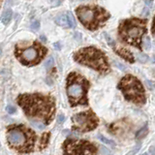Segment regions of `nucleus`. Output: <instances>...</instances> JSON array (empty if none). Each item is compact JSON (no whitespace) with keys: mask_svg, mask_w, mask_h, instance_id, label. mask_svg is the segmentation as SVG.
<instances>
[{"mask_svg":"<svg viewBox=\"0 0 155 155\" xmlns=\"http://www.w3.org/2000/svg\"><path fill=\"white\" fill-rule=\"evenodd\" d=\"M50 136L51 134L50 133H45V134H43V136L41 137V140H40V149H43V148H45L48 143V140H50Z\"/></svg>","mask_w":155,"mask_h":155,"instance_id":"nucleus-14","label":"nucleus"},{"mask_svg":"<svg viewBox=\"0 0 155 155\" xmlns=\"http://www.w3.org/2000/svg\"><path fill=\"white\" fill-rule=\"evenodd\" d=\"M147 132H148L147 126L145 125V126H143V127L138 132V134H137V139H143V138H144L145 136H147Z\"/></svg>","mask_w":155,"mask_h":155,"instance_id":"nucleus-16","label":"nucleus"},{"mask_svg":"<svg viewBox=\"0 0 155 155\" xmlns=\"http://www.w3.org/2000/svg\"><path fill=\"white\" fill-rule=\"evenodd\" d=\"M89 81L79 73H70L66 80V92L71 107L87 106Z\"/></svg>","mask_w":155,"mask_h":155,"instance_id":"nucleus-5","label":"nucleus"},{"mask_svg":"<svg viewBox=\"0 0 155 155\" xmlns=\"http://www.w3.org/2000/svg\"><path fill=\"white\" fill-rule=\"evenodd\" d=\"M54 47L56 48V50H60L61 48V47H60V45L58 43H56V44H54Z\"/></svg>","mask_w":155,"mask_h":155,"instance_id":"nucleus-31","label":"nucleus"},{"mask_svg":"<svg viewBox=\"0 0 155 155\" xmlns=\"http://www.w3.org/2000/svg\"><path fill=\"white\" fill-rule=\"evenodd\" d=\"M47 53V48L38 41H34L28 46L18 44L15 47V55L17 59L25 66L37 65L44 59Z\"/></svg>","mask_w":155,"mask_h":155,"instance_id":"nucleus-7","label":"nucleus"},{"mask_svg":"<svg viewBox=\"0 0 155 155\" xmlns=\"http://www.w3.org/2000/svg\"><path fill=\"white\" fill-rule=\"evenodd\" d=\"M54 21H55V23L57 24V25L62 26V27H68L66 14H58Z\"/></svg>","mask_w":155,"mask_h":155,"instance_id":"nucleus-12","label":"nucleus"},{"mask_svg":"<svg viewBox=\"0 0 155 155\" xmlns=\"http://www.w3.org/2000/svg\"><path fill=\"white\" fill-rule=\"evenodd\" d=\"M66 16H67L68 27H69V28H75L76 27V21H75L74 16H73V14L71 12H67Z\"/></svg>","mask_w":155,"mask_h":155,"instance_id":"nucleus-15","label":"nucleus"},{"mask_svg":"<svg viewBox=\"0 0 155 155\" xmlns=\"http://www.w3.org/2000/svg\"><path fill=\"white\" fill-rule=\"evenodd\" d=\"M74 60L81 65L95 70L102 75L109 74L110 66L105 53L95 47L81 48L74 53Z\"/></svg>","mask_w":155,"mask_h":155,"instance_id":"nucleus-4","label":"nucleus"},{"mask_svg":"<svg viewBox=\"0 0 155 155\" xmlns=\"http://www.w3.org/2000/svg\"><path fill=\"white\" fill-rule=\"evenodd\" d=\"M149 152L151 153V154H154L155 153V147H150Z\"/></svg>","mask_w":155,"mask_h":155,"instance_id":"nucleus-30","label":"nucleus"},{"mask_svg":"<svg viewBox=\"0 0 155 155\" xmlns=\"http://www.w3.org/2000/svg\"><path fill=\"white\" fill-rule=\"evenodd\" d=\"M37 136L35 132L23 124H15L7 128L9 147L18 153H30L35 148Z\"/></svg>","mask_w":155,"mask_h":155,"instance_id":"nucleus-3","label":"nucleus"},{"mask_svg":"<svg viewBox=\"0 0 155 155\" xmlns=\"http://www.w3.org/2000/svg\"><path fill=\"white\" fill-rule=\"evenodd\" d=\"M102 149H103L104 150V155H110V150L109 149H107V148H105V147H102Z\"/></svg>","mask_w":155,"mask_h":155,"instance_id":"nucleus-29","label":"nucleus"},{"mask_svg":"<svg viewBox=\"0 0 155 155\" xmlns=\"http://www.w3.org/2000/svg\"><path fill=\"white\" fill-rule=\"evenodd\" d=\"M144 48H145V50H149V48H150V39H149V37L145 38V40H144Z\"/></svg>","mask_w":155,"mask_h":155,"instance_id":"nucleus-25","label":"nucleus"},{"mask_svg":"<svg viewBox=\"0 0 155 155\" xmlns=\"http://www.w3.org/2000/svg\"><path fill=\"white\" fill-rule=\"evenodd\" d=\"M151 32L153 35H155V17L153 18V22H152V27H151Z\"/></svg>","mask_w":155,"mask_h":155,"instance_id":"nucleus-28","label":"nucleus"},{"mask_svg":"<svg viewBox=\"0 0 155 155\" xmlns=\"http://www.w3.org/2000/svg\"><path fill=\"white\" fill-rule=\"evenodd\" d=\"M147 19L130 18L121 21L118 26V39L126 44L142 50L143 37L147 32Z\"/></svg>","mask_w":155,"mask_h":155,"instance_id":"nucleus-2","label":"nucleus"},{"mask_svg":"<svg viewBox=\"0 0 155 155\" xmlns=\"http://www.w3.org/2000/svg\"><path fill=\"white\" fill-rule=\"evenodd\" d=\"M52 1V5L53 6H58V5H59L63 0H51Z\"/></svg>","mask_w":155,"mask_h":155,"instance_id":"nucleus-27","label":"nucleus"},{"mask_svg":"<svg viewBox=\"0 0 155 155\" xmlns=\"http://www.w3.org/2000/svg\"><path fill=\"white\" fill-rule=\"evenodd\" d=\"M53 64H54V59H53V57H50L46 61V64H45V67L47 70H50L51 68L53 67Z\"/></svg>","mask_w":155,"mask_h":155,"instance_id":"nucleus-19","label":"nucleus"},{"mask_svg":"<svg viewBox=\"0 0 155 155\" xmlns=\"http://www.w3.org/2000/svg\"><path fill=\"white\" fill-rule=\"evenodd\" d=\"M64 155H97L95 143L85 140L68 139L62 145Z\"/></svg>","mask_w":155,"mask_h":155,"instance_id":"nucleus-9","label":"nucleus"},{"mask_svg":"<svg viewBox=\"0 0 155 155\" xmlns=\"http://www.w3.org/2000/svg\"><path fill=\"white\" fill-rule=\"evenodd\" d=\"M140 149V145L139 144V145H137L134 149H132V150H130V151L126 154V155H135L136 153H138L139 152V150Z\"/></svg>","mask_w":155,"mask_h":155,"instance_id":"nucleus-22","label":"nucleus"},{"mask_svg":"<svg viewBox=\"0 0 155 155\" xmlns=\"http://www.w3.org/2000/svg\"><path fill=\"white\" fill-rule=\"evenodd\" d=\"M114 51L117 53V54L122 57L124 60L128 61L130 63H134L135 62V57L133 55V53L131 52L127 48H116V47H114Z\"/></svg>","mask_w":155,"mask_h":155,"instance_id":"nucleus-11","label":"nucleus"},{"mask_svg":"<svg viewBox=\"0 0 155 155\" xmlns=\"http://www.w3.org/2000/svg\"><path fill=\"white\" fill-rule=\"evenodd\" d=\"M99 139L102 140L103 143H105L106 144H110V145H114V140H110V139H108V138H106V137H104L103 135H99Z\"/></svg>","mask_w":155,"mask_h":155,"instance_id":"nucleus-18","label":"nucleus"},{"mask_svg":"<svg viewBox=\"0 0 155 155\" xmlns=\"http://www.w3.org/2000/svg\"><path fill=\"white\" fill-rule=\"evenodd\" d=\"M17 103L26 117L37 129H45L55 114V100L52 96L42 93H24L18 96Z\"/></svg>","mask_w":155,"mask_h":155,"instance_id":"nucleus-1","label":"nucleus"},{"mask_svg":"<svg viewBox=\"0 0 155 155\" xmlns=\"http://www.w3.org/2000/svg\"><path fill=\"white\" fill-rule=\"evenodd\" d=\"M80 1H84V0H80Z\"/></svg>","mask_w":155,"mask_h":155,"instance_id":"nucleus-33","label":"nucleus"},{"mask_svg":"<svg viewBox=\"0 0 155 155\" xmlns=\"http://www.w3.org/2000/svg\"><path fill=\"white\" fill-rule=\"evenodd\" d=\"M105 38L107 39V42H108V44L110 46H111V47H115L114 46V41L111 39L109 35H107V34H105Z\"/></svg>","mask_w":155,"mask_h":155,"instance_id":"nucleus-23","label":"nucleus"},{"mask_svg":"<svg viewBox=\"0 0 155 155\" xmlns=\"http://www.w3.org/2000/svg\"><path fill=\"white\" fill-rule=\"evenodd\" d=\"M79 21L88 30L95 31L103 27L110 18V14L97 5H81L76 8Z\"/></svg>","mask_w":155,"mask_h":155,"instance_id":"nucleus-6","label":"nucleus"},{"mask_svg":"<svg viewBox=\"0 0 155 155\" xmlns=\"http://www.w3.org/2000/svg\"><path fill=\"white\" fill-rule=\"evenodd\" d=\"M72 128L74 131L80 133H87L97 128L99 119L93 110H88L86 111L77 114L72 117Z\"/></svg>","mask_w":155,"mask_h":155,"instance_id":"nucleus-10","label":"nucleus"},{"mask_svg":"<svg viewBox=\"0 0 155 155\" xmlns=\"http://www.w3.org/2000/svg\"><path fill=\"white\" fill-rule=\"evenodd\" d=\"M142 155H148L147 153H143V154H142Z\"/></svg>","mask_w":155,"mask_h":155,"instance_id":"nucleus-32","label":"nucleus"},{"mask_svg":"<svg viewBox=\"0 0 155 155\" xmlns=\"http://www.w3.org/2000/svg\"><path fill=\"white\" fill-rule=\"evenodd\" d=\"M6 110H7V113L8 114H15L16 113V108H15L14 106H12V105H8L7 107H6Z\"/></svg>","mask_w":155,"mask_h":155,"instance_id":"nucleus-21","label":"nucleus"},{"mask_svg":"<svg viewBox=\"0 0 155 155\" xmlns=\"http://www.w3.org/2000/svg\"><path fill=\"white\" fill-rule=\"evenodd\" d=\"M64 120H65V116H64V114H60L59 115L57 116V123H58V124H62L63 122H64Z\"/></svg>","mask_w":155,"mask_h":155,"instance_id":"nucleus-24","label":"nucleus"},{"mask_svg":"<svg viewBox=\"0 0 155 155\" xmlns=\"http://www.w3.org/2000/svg\"><path fill=\"white\" fill-rule=\"evenodd\" d=\"M30 28L32 29V30H34V31L39 30V28H40V22H39L38 21H32L31 24H30Z\"/></svg>","mask_w":155,"mask_h":155,"instance_id":"nucleus-20","label":"nucleus"},{"mask_svg":"<svg viewBox=\"0 0 155 155\" xmlns=\"http://www.w3.org/2000/svg\"><path fill=\"white\" fill-rule=\"evenodd\" d=\"M124 98L136 105H144L147 102L144 88L137 78L133 75H126L120 80L117 85Z\"/></svg>","mask_w":155,"mask_h":155,"instance_id":"nucleus-8","label":"nucleus"},{"mask_svg":"<svg viewBox=\"0 0 155 155\" xmlns=\"http://www.w3.org/2000/svg\"><path fill=\"white\" fill-rule=\"evenodd\" d=\"M12 16H13V12L12 10L10 8H7L5 11L2 13V17H1V19H2V22L4 24H8L10 21H11L12 19Z\"/></svg>","mask_w":155,"mask_h":155,"instance_id":"nucleus-13","label":"nucleus"},{"mask_svg":"<svg viewBox=\"0 0 155 155\" xmlns=\"http://www.w3.org/2000/svg\"></svg>","mask_w":155,"mask_h":155,"instance_id":"nucleus-34","label":"nucleus"},{"mask_svg":"<svg viewBox=\"0 0 155 155\" xmlns=\"http://www.w3.org/2000/svg\"><path fill=\"white\" fill-rule=\"evenodd\" d=\"M137 59L140 62L145 63L148 60V56L147 54H144V53H143V52H140V53H138V54H137Z\"/></svg>","mask_w":155,"mask_h":155,"instance_id":"nucleus-17","label":"nucleus"},{"mask_svg":"<svg viewBox=\"0 0 155 155\" xmlns=\"http://www.w3.org/2000/svg\"><path fill=\"white\" fill-rule=\"evenodd\" d=\"M114 64H115L116 66H117L120 70H122V71H125V70H126V67H125L124 65L121 64V63H119V62H117V61H114Z\"/></svg>","mask_w":155,"mask_h":155,"instance_id":"nucleus-26","label":"nucleus"}]
</instances>
